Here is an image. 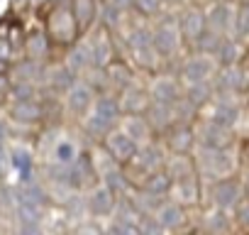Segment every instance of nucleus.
<instances>
[{"label": "nucleus", "mask_w": 249, "mask_h": 235, "mask_svg": "<svg viewBox=\"0 0 249 235\" xmlns=\"http://www.w3.org/2000/svg\"><path fill=\"white\" fill-rule=\"evenodd\" d=\"M122 108H120V100L115 96H100L95 100V110H93V118L88 120V133L95 135V137H105L115 123H117V118H120Z\"/></svg>", "instance_id": "1"}, {"label": "nucleus", "mask_w": 249, "mask_h": 235, "mask_svg": "<svg viewBox=\"0 0 249 235\" xmlns=\"http://www.w3.org/2000/svg\"><path fill=\"white\" fill-rule=\"evenodd\" d=\"M49 37L61 42V44H71L78 37V25H76L71 5H61L59 10L52 13V18H49Z\"/></svg>", "instance_id": "2"}, {"label": "nucleus", "mask_w": 249, "mask_h": 235, "mask_svg": "<svg viewBox=\"0 0 249 235\" xmlns=\"http://www.w3.org/2000/svg\"><path fill=\"white\" fill-rule=\"evenodd\" d=\"M103 145H105L107 155H110L117 164H130L132 157L140 152L137 140H132L127 133H115V130H110V133L105 135Z\"/></svg>", "instance_id": "3"}, {"label": "nucleus", "mask_w": 249, "mask_h": 235, "mask_svg": "<svg viewBox=\"0 0 249 235\" xmlns=\"http://www.w3.org/2000/svg\"><path fill=\"white\" fill-rule=\"evenodd\" d=\"M152 42H154V47H157V52H159L161 57H169V54H174V52L178 49L181 35H178L176 25L161 20V22L157 25V30L152 32Z\"/></svg>", "instance_id": "4"}, {"label": "nucleus", "mask_w": 249, "mask_h": 235, "mask_svg": "<svg viewBox=\"0 0 249 235\" xmlns=\"http://www.w3.org/2000/svg\"><path fill=\"white\" fill-rule=\"evenodd\" d=\"M120 108L124 113H130V115H142L149 108V93L142 91V88L127 86L124 93H122V98H120Z\"/></svg>", "instance_id": "5"}, {"label": "nucleus", "mask_w": 249, "mask_h": 235, "mask_svg": "<svg viewBox=\"0 0 249 235\" xmlns=\"http://www.w3.org/2000/svg\"><path fill=\"white\" fill-rule=\"evenodd\" d=\"M10 115L15 118L18 123H37V120H42L44 110H42V105H39L37 100L25 98V100H15V103H13Z\"/></svg>", "instance_id": "6"}, {"label": "nucleus", "mask_w": 249, "mask_h": 235, "mask_svg": "<svg viewBox=\"0 0 249 235\" xmlns=\"http://www.w3.org/2000/svg\"><path fill=\"white\" fill-rule=\"evenodd\" d=\"M147 123H149V128L152 130H166L169 125H171V120H174V103H149V108H147Z\"/></svg>", "instance_id": "7"}, {"label": "nucleus", "mask_w": 249, "mask_h": 235, "mask_svg": "<svg viewBox=\"0 0 249 235\" xmlns=\"http://www.w3.org/2000/svg\"><path fill=\"white\" fill-rule=\"evenodd\" d=\"M115 194L107 189V186H103V189H95L93 194H90V201H88V208H90V213L93 215H110L112 211H115Z\"/></svg>", "instance_id": "8"}, {"label": "nucleus", "mask_w": 249, "mask_h": 235, "mask_svg": "<svg viewBox=\"0 0 249 235\" xmlns=\"http://www.w3.org/2000/svg\"><path fill=\"white\" fill-rule=\"evenodd\" d=\"M132 162H135V164H140V169H142L144 174H149V172H154V169H161V167L166 164V159H164L161 150H159V147H154V145H149V147L140 150V152L132 157Z\"/></svg>", "instance_id": "9"}, {"label": "nucleus", "mask_w": 249, "mask_h": 235, "mask_svg": "<svg viewBox=\"0 0 249 235\" xmlns=\"http://www.w3.org/2000/svg\"><path fill=\"white\" fill-rule=\"evenodd\" d=\"M171 176H169V172L166 169H154V172H149L147 176H144V181H142V191H149V194H157V196H164V194H169L171 191Z\"/></svg>", "instance_id": "10"}, {"label": "nucleus", "mask_w": 249, "mask_h": 235, "mask_svg": "<svg viewBox=\"0 0 249 235\" xmlns=\"http://www.w3.org/2000/svg\"><path fill=\"white\" fill-rule=\"evenodd\" d=\"M90 103H93V91L88 88V86H83V83H73L71 88H69V108H71V113H76V115H83L88 108H90Z\"/></svg>", "instance_id": "11"}, {"label": "nucleus", "mask_w": 249, "mask_h": 235, "mask_svg": "<svg viewBox=\"0 0 249 235\" xmlns=\"http://www.w3.org/2000/svg\"><path fill=\"white\" fill-rule=\"evenodd\" d=\"M71 10H73L78 32H86L95 20V0H71Z\"/></svg>", "instance_id": "12"}, {"label": "nucleus", "mask_w": 249, "mask_h": 235, "mask_svg": "<svg viewBox=\"0 0 249 235\" xmlns=\"http://www.w3.org/2000/svg\"><path fill=\"white\" fill-rule=\"evenodd\" d=\"M149 98L152 100H157V103H176L178 100V86H176V81H171V78H157L154 83H152V93H149Z\"/></svg>", "instance_id": "13"}, {"label": "nucleus", "mask_w": 249, "mask_h": 235, "mask_svg": "<svg viewBox=\"0 0 249 235\" xmlns=\"http://www.w3.org/2000/svg\"><path fill=\"white\" fill-rule=\"evenodd\" d=\"M166 142H169V147H171L176 155H183V152H188L191 145H193V130H191L188 125H176V128H171Z\"/></svg>", "instance_id": "14"}, {"label": "nucleus", "mask_w": 249, "mask_h": 235, "mask_svg": "<svg viewBox=\"0 0 249 235\" xmlns=\"http://www.w3.org/2000/svg\"><path fill=\"white\" fill-rule=\"evenodd\" d=\"M157 220L161 223V228H176L183 223V211L176 203H161L157 211Z\"/></svg>", "instance_id": "15"}, {"label": "nucleus", "mask_w": 249, "mask_h": 235, "mask_svg": "<svg viewBox=\"0 0 249 235\" xmlns=\"http://www.w3.org/2000/svg\"><path fill=\"white\" fill-rule=\"evenodd\" d=\"M76 71H71L69 66H59V69H52L49 71V86L54 88V91H69L73 83H76Z\"/></svg>", "instance_id": "16"}, {"label": "nucleus", "mask_w": 249, "mask_h": 235, "mask_svg": "<svg viewBox=\"0 0 249 235\" xmlns=\"http://www.w3.org/2000/svg\"><path fill=\"white\" fill-rule=\"evenodd\" d=\"M88 49H90V61L95 66H103L105 69L112 61V44L105 37H100L98 42H93V47H88Z\"/></svg>", "instance_id": "17"}, {"label": "nucleus", "mask_w": 249, "mask_h": 235, "mask_svg": "<svg viewBox=\"0 0 249 235\" xmlns=\"http://www.w3.org/2000/svg\"><path fill=\"white\" fill-rule=\"evenodd\" d=\"M124 128H127V130H124V133H127L132 140H147L149 135H152V128H149V123H147V118H140V115H130L127 118V125H124Z\"/></svg>", "instance_id": "18"}, {"label": "nucleus", "mask_w": 249, "mask_h": 235, "mask_svg": "<svg viewBox=\"0 0 249 235\" xmlns=\"http://www.w3.org/2000/svg\"><path fill=\"white\" fill-rule=\"evenodd\" d=\"M171 189H174V194H176L178 201H183V203L196 201L198 186H196V181H193L191 176H181V179H176V184H171Z\"/></svg>", "instance_id": "19"}, {"label": "nucleus", "mask_w": 249, "mask_h": 235, "mask_svg": "<svg viewBox=\"0 0 249 235\" xmlns=\"http://www.w3.org/2000/svg\"><path fill=\"white\" fill-rule=\"evenodd\" d=\"M107 71V78L115 83V86H130V78H132V71L127 64H122V61H110L105 66Z\"/></svg>", "instance_id": "20"}, {"label": "nucleus", "mask_w": 249, "mask_h": 235, "mask_svg": "<svg viewBox=\"0 0 249 235\" xmlns=\"http://www.w3.org/2000/svg\"><path fill=\"white\" fill-rule=\"evenodd\" d=\"M200 30H203V18H200V13H196V10L186 13L183 20H181V35H183L186 39H196V37L200 35Z\"/></svg>", "instance_id": "21"}, {"label": "nucleus", "mask_w": 249, "mask_h": 235, "mask_svg": "<svg viewBox=\"0 0 249 235\" xmlns=\"http://www.w3.org/2000/svg\"><path fill=\"white\" fill-rule=\"evenodd\" d=\"M105 186H107L115 196H124V191L130 189V181H127V176H124V172L110 169V172H105Z\"/></svg>", "instance_id": "22"}, {"label": "nucleus", "mask_w": 249, "mask_h": 235, "mask_svg": "<svg viewBox=\"0 0 249 235\" xmlns=\"http://www.w3.org/2000/svg\"><path fill=\"white\" fill-rule=\"evenodd\" d=\"M47 39H49L47 35H39V32L32 35V37L27 39V57L35 59V61L42 59V57L47 54Z\"/></svg>", "instance_id": "23"}, {"label": "nucleus", "mask_w": 249, "mask_h": 235, "mask_svg": "<svg viewBox=\"0 0 249 235\" xmlns=\"http://www.w3.org/2000/svg\"><path fill=\"white\" fill-rule=\"evenodd\" d=\"M88 64H93L90 61V49L88 47H76L69 57V69L71 71H83Z\"/></svg>", "instance_id": "24"}, {"label": "nucleus", "mask_w": 249, "mask_h": 235, "mask_svg": "<svg viewBox=\"0 0 249 235\" xmlns=\"http://www.w3.org/2000/svg\"><path fill=\"white\" fill-rule=\"evenodd\" d=\"M208 69H210V66H208L203 59H191V61L183 66V78H188V81H196V83H198V81L208 74Z\"/></svg>", "instance_id": "25"}, {"label": "nucleus", "mask_w": 249, "mask_h": 235, "mask_svg": "<svg viewBox=\"0 0 249 235\" xmlns=\"http://www.w3.org/2000/svg\"><path fill=\"white\" fill-rule=\"evenodd\" d=\"M132 5L140 15L144 18H154L159 10H161V0H132Z\"/></svg>", "instance_id": "26"}, {"label": "nucleus", "mask_w": 249, "mask_h": 235, "mask_svg": "<svg viewBox=\"0 0 249 235\" xmlns=\"http://www.w3.org/2000/svg\"><path fill=\"white\" fill-rule=\"evenodd\" d=\"M147 44H154L152 42V30L140 27V30L130 32V49H140V47H147Z\"/></svg>", "instance_id": "27"}, {"label": "nucleus", "mask_w": 249, "mask_h": 235, "mask_svg": "<svg viewBox=\"0 0 249 235\" xmlns=\"http://www.w3.org/2000/svg\"><path fill=\"white\" fill-rule=\"evenodd\" d=\"M54 155H56V162L59 164H73V159H76V147L71 145V142H59L56 145V150H54Z\"/></svg>", "instance_id": "28"}, {"label": "nucleus", "mask_w": 249, "mask_h": 235, "mask_svg": "<svg viewBox=\"0 0 249 235\" xmlns=\"http://www.w3.org/2000/svg\"><path fill=\"white\" fill-rule=\"evenodd\" d=\"M13 164H15L18 172L32 169V157H30V152H27V150H15V152H13Z\"/></svg>", "instance_id": "29"}, {"label": "nucleus", "mask_w": 249, "mask_h": 235, "mask_svg": "<svg viewBox=\"0 0 249 235\" xmlns=\"http://www.w3.org/2000/svg\"><path fill=\"white\" fill-rule=\"evenodd\" d=\"M13 91H15V96H18L15 100H25V98H32V96H35V88H32L30 81H20Z\"/></svg>", "instance_id": "30"}, {"label": "nucleus", "mask_w": 249, "mask_h": 235, "mask_svg": "<svg viewBox=\"0 0 249 235\" xmlns=\"http://www.w3.org/2000/svg\"><path fill=\"white\" fill-rule=\"evenodd\" d=\"M103 3H105V5H117V8H120L124 0H103Z\"/></svg>", "instance_id": "31"}, {"label": "nucleus", "mask_w": 249, "mask_h": 235, "mask_svg": "<svg viewBox=\"0 0 249 235\" xmlns=\"http://www.w3.org/2000/svg\"><path fill=\"white\" fill-rule=\"evenodd\" d=\"M3 162H5V150H3V142H0V167H3Z\"/></svg>", "instance_id": "32"}, {"label": "nucleus", "mask_w": 249, "mask_h": 235, "mask_svg": "<svg viewBox=\"0 0 249 235\" xmlns=\"http://www.w3.org/2000/svg\"><path fill=\"white\" fill-rule=\"evenodd\" d=\"M3 137H5V128H3V123H0V142H3Z\"/></svg>", "instance_id": "33"}, {"label": "nucleus", "mask_w": 249, "mask_h": 235, "mask_svg": "<svg viewBox=\"0 0 249 235\" xmlns=\"http://www.w3.org/2000/svg\"><path fill=\"white\" fill-rule=\"evenodd\" d=\"M0 181H3V167H0Z\"/></svg>", "instance_id": "34"}]
</instances>
